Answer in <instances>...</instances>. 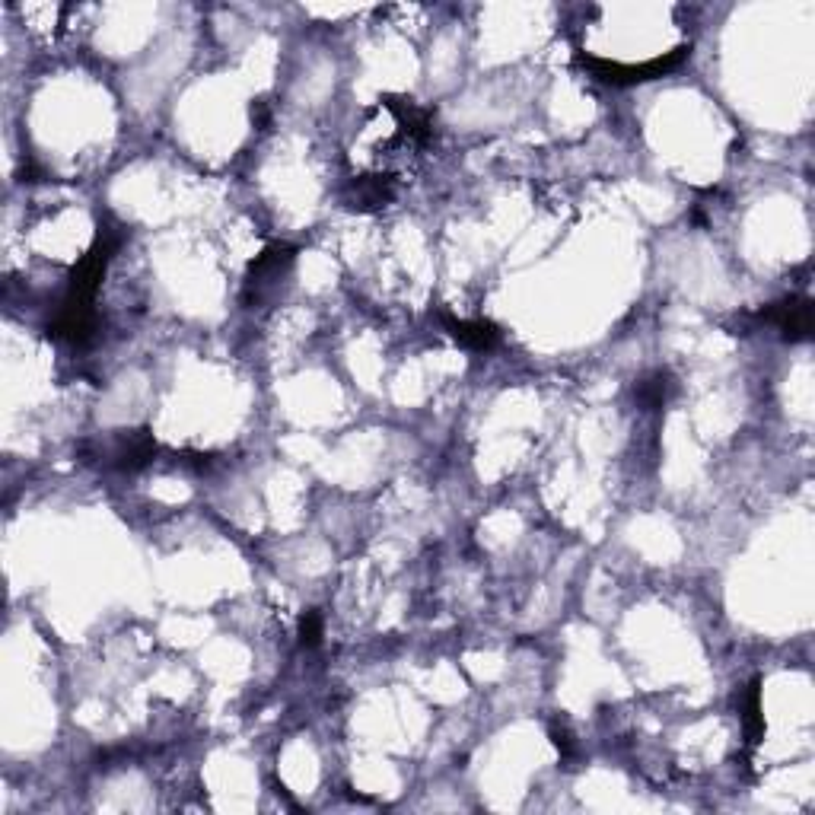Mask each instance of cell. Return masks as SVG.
I'll return each instance as SVG.
<instances>
[{"mask_svg": "<svg viewBox=\"0 0 815 815\" xmlns=\"http://www.w3.org/2000/svg\"><path fill=\"white\" fill-rule=\"evenodd\" d=\"M765 319H771L780 332L787 338H806L812 332V306L806 300H790V303H780L774 309L765 312Z\"/></svg>", "mask_w": 815, "mask_h": 815, "instance_id": "1", "label": "cell"}, {"mask_svg": "<svg viewBox=\"0 0 815 815\" xmlns=\"http://www.w3.org/2000/svg\"><path fill=\"white\" fill-rule=\"evenodd\" d=\"M446 328L453 332V338L459 344H465V348H472V351H491L494 344L500 341V332L491 322H456V319H449Z\"/></svg>", "mask_w": 815, "mask_h": 815, "instance_id": "2", "label": "cell"}]
</instances>
